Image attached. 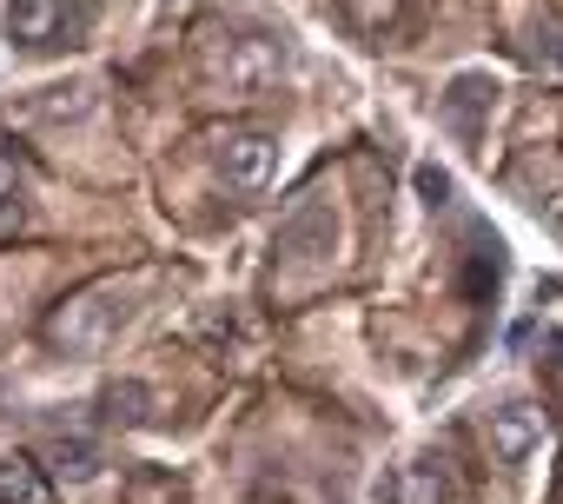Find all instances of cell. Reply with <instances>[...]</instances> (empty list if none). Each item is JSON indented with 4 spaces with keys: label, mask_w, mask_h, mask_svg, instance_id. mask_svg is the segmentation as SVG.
Returning a JSON list of instances; mask_svg holds the SVG:
<instances>
[{
    "label": "cell",
    "mask_w": 563,
    "mask_h": 504,
    "mask_svg": "<svg viewBox=\"0 0 563 504\" xmlns=\"http://www.w3.org/2000/svg\"><path fill=\"white\" fill-rule=\"evenodd\" d=\"M278 74H286V47H278L272 34L225 41V87H232V94H265Z\"/></svg>",
    "instance_id": "obj_5"
},
{
    "label": "cell",
    "mask_w": 563,
    "mask_h": 504,
    "mask_svg": "<svg viewBox=\"0 0 563 504\" xmlns=\"http://www.w3.org/2000/svg\"><path fill=\"white\" fill-rule=\"evenodd\" d=\"M418 193H424L431 206H444V199H451V179H444L438 166H418Z\"/></svg>",
    "instance_id": "obj_12"
},
{
    "label": "cell",
    "mask_w": 563,
    "mask_h": 504,
    "mask_svg": "<svg viewBox=\"0 0 563 504\" xmlns=\"http://www.w3.org/2000/svg\"><path fill=\"white\" fill-rule=\"evenodd\" d=\"M278 173V140L272 133H225L219 140V179L232 193H265Z\"/></svg>",
    "instance_id": "obj_4"
},
{
    "label": "cell",
    "mask_w": 563,
    "mask_h": 504,
    "mask_svg": "<svg viewBox=\"0 0 563 504\" xmlns=\"http://www.w3.org/2000/svg\"><path fill=\"white\" fill-rule=\"evenodd\" d=\"M100 464V451L87 445V438H54V471H67V478H87Z\"/></svg>",
    "instance_id": "obj_11"
},
{
    "label": "cell",
    "mask_w": 563,
    "mask_h": 504,
    "mask_svg": "<svg viewBox=\"0 0 563 504\" xmlns=\"http://www.w3.org/2000/svg\"><path fill=\"white\" fill-rule=\"evenodd\" d=\"M126 313H133V286L107 280V286H87V293H74V299H67V306L47 319V339H54L60 352H107V346L120 339Z\"/></svg>",
    "instance_id": "obj_1"
},
{
    "label": "cell",
    "mask_w": 563,
    "mask_h": 504,
    "mask_svg": "<svg viewBox=\"0 0 563 504\" xmlns=\"http://www.w3.org/2000/svg\"><path fill=\"white\" fill-rule=\"evenodd\" d=\"M484 100H490V87H484L477 74H464V80L444 94V113H451V127H457L464 140H477V107H484Z\"/></svg>",
    "instance_id": "obj_10"
},
{
    "label": "cell",
    "mask_w": 563,
    "mask_h": 504,
    "mask_svg": "<svg viewBox=\"0 0 563 504\" xmlns=\"http://www.w3.org/2000/svg\"><path fill=\"white\" fill-rule=\"evenodd\" d=\"M272 252H278L286 266H325L332 252H339V219H332V206H319V199L292 206L286 226H278V239H272Z\"/></svg>",
    "instance_id": "obj_3"
},
{
    "label": "cell",
    "mask_w": 563,
    "mask_h": 504,
    "mask_svg": "<svg viewBox=\"0 0 563 504\" xmlns=\"http://www.w3.org/2000/svg\"><path fill=\"white\" fill-rule=\"evenodd\" d=\"M378 497H385V504H444V497H451V478H444L431 458H411V464H398V471L378 484Z\"/></svg>",
    "instance_id": "obj_7"
},
{
    "label": "cell",
    "mask_w": 563,
    "mask_h": 504,
    "mask_svg": "<svg viewBox=\"0 0 563 504\" xmlns=\"http://www.w3.org/2000/svg\"><path fill=\"white\" fill-rule=\"evenodd\" d=\"M47 484H41V464L34 458H0V504H41Z\"/></svg>",
    "instance_id": "obj_9"
},
{
    "label": "cell",
    "mask_w": 563,
    "mask_h": 504,
    "mask_svg": "<svg viewBox=\"0 0 563 504\" xmlns=\"http://www.w3.org/2000/svg\"><path fill=\"white\" fill-rule=\"evenodd\" d=\"M93 28V0H14L8 8V41L21 54H60Z\"/></svg>",
    "instance_id": "obj_2"
},
{
    "label": "cell",
    "mask_w": 563,
    "mask_h": 504,
    "mask_svg": "<svg viewBox=\"0 0 563 504\" xmlns=\"http://www.w3.org/2000/svg\"><path fill=\"white\" fill-rule=\"evenodd\" d=\"M537 445H543V412H530L523 398H510V405L490 412V451H497V464H523Z\"/></svg>",
    "instance_id": "obj_6"
},
{
    "label": "cell",
    "mask_w": 563,
    "mask_h": 504,
    "mask_svg": "<svg viewBox=\"0 0 563 504\" xmlns=\"http://www.w3.org/2000/svg\"><path fill=\"white\" fill-rule=\"evenodd\" d=\"M21 219H27V179H21L14 146H0V239H14Z\"/></svg>",
    "instance_id": "obj_8"
}]
</instances>
